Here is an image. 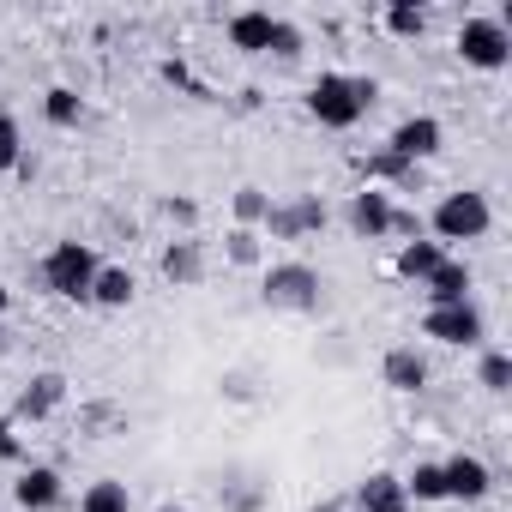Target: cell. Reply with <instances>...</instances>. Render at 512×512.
<instances>
[{
	"instance_id": "6da1fadb",
	"label": "cell",
	"mask_w": 512,
	"mask_h": 512,
	"mask_svg": "<svg viewBox=\"0 0 512 512\" xmlns=\"http://www.w3.org/2000/svg\"><path fill=\"white\" fill-rule=\"evenodd\" d=\"M374 103H380V85L362 79V73H320L308 85V115L320 127H332V133H350Z\"/></svg>"
},
{
	"instance_id": "7a4b0ae2",
	"label": "cell",
	"mask_w": 512,
	"mask_h": 512,
	"mask_svg": "<svg viewBox=\"0 0 512 512\" xmlns=\"http://www.w3.org/2000/svg\"><path fill=\"white\" fill-rule=\"evenodd\" d=\"M97 272H103V260L91 253V241H55L49 260H43V284H49V296H61V302H91Z\"/></svg>"
},
{
	"instance_id": "3957f363",
	"label": "cell",
	"mask_w": 512,
	"mask_h": 512,
	"mask_svg": "<svg viewBox=\"0 0 512 512\" xmlns=\"http://www.w3.org/2000/svg\"><path fill=\"white\" fill-rule=\"evenodd\" d=\"M260 296H266V308H284V314H320L326 284L308 260H278V266H266Z\"/></svg>"
},
{
	"instance_id": "277c9868",
	"label": "cell",
	"mask_w": 512,
	"mask_h": 512,
	"mask_svg": "<svg viewBox=\"0 0 512 512\" xmlns=\"http://www.w3.org/2000/svg\"><path fill=\"white\" fill-rule=\"evenodd\" d=\"M488 223H494V211H488V193H476V187L446 193V199L434 205V217H428V229H434L440 247H446V241H482Z\"/></svg>"
},
{
	"instance_id": "5b68a950",
	"label": "cell",
	"mask_w": 512,
	"mask_h": 512,
	"mask_svg": "<svg viewBox=\"0 0 512 512\" xmlns=\"http://www.w3.org/2000/svg\"><path fill=\"white\" fill-rule=\"evenodd\" d=\"M458 55H464V67H476V73H500V67L512 61V37L500 31V19L476 13V19L458 25Z\"/></svg>"
},
{
	"instance_id": "8992f818",
	"label": "cell",
	"mask_w": 512,
	"mask_h": 512,
	"mask_svg": "<svg viewBox=\"0 0 512 512\" xmlns=\"http://www.w3.org/2000/svg\"><path fill=\"white\" fill-rule=\"evenodd\" d=\"M422 332H428L434 344L476 350V344H482V308H476V302H458V308H428V314H422Z\"/></svg>"
},
{
	"instance_id": "52a82bcc",
	"label": "cell",
	"mask_w": 512,
	"mask_h": 512,
	"mask_svg": "<svg viewBox=\"0 0 512 512\" xmlns=\"http://www.w3.org/2000/svg\"><path fill=\"white\" fill-rule=\"evenodd\" d=\"M326 199L320 193H302V199H290V205H272L266 211V235H278V241H302V235H320L326 229Z\"/></svg>"
},
{
	"instance_id": "ba28073f",
	"label": "cell",
	"mask_w": 512,
	"mask_h": 512,
	"mask_svg": "<svg viewBox=\"0 0 512 512\" xmlns=\"http://www.w3.org/2000/svg\"><path fill=\"white\" fill-rule=\"evenodd\" d=\"M440 139H446V127H440L434 115H404V121L392 127L386 151H392V157H404V163H428V157L440 151Z\"/></svg>"
},
{
	"instance_id": "9c48e42d",
	"label": "cell",
	"mask_w": 512,
	"mask_h": 512,
	"mask_svg": "<svg viewBox=\"0 0 512 512\" xmlns=\"http://www.w3.org/2000/svg\"><path fill=\"white\" fill-rule=\"evenodd\" d=\"M344 223H350L356 241H380L386 223H392V193L386 187H356L350 205H344Z\"/></svg>"
},
{
	"instance_id": "30bf717a",
	"label": "cell",
	"mask_w": 512,
	"mask_h": 512,
	"mask_svg": "<svg viewBox=\"0 0 512 512\" xmlns=\"http://www.w3.org/2000/svg\"><path fill=\"white\" fill-rule=\"evenodd\" d=\"M440 482H446V500H488L494 470H488L476 452H452V458L440 464Z\"/></svg>"
},
{
	"instance_id": "8fae6325",
	"label": "cell",
	"mask_w": 512,
	"mask_h": 512,
	"mask_svg": "<svg viewBox=\"0 0 512 512\" xmlns=\"http://www.w3.org/2000/svg\"><path fill=\"white\" fill-rule=\"evenodd\" d=\"M350 512H410L404 476H392V470H374V476H362V482H356V500H350Z\"/></svg>"
},
{
	"instance_id": "7c38bea8",
	"label": "cell",
	"mask_w": 512,
	"mask_h": 512,
	"mask_svg": "<svg viewBox=\"0 0 512 512\" xmlns=\"http://www.w3.org/2000/svg\"><path fill=\"white\" fill-rule=\"evenodd\" d=\"M67 404V380L61 374H31V386L19 392V404H13V422H43V416H55Z\"/></svg>"
},
{
	"instance_id": "4fadbf2b",
	"label": "cell",
	"mask_w": 512,
	"mask_h": 512,
	"mask_svg": "<svg viewBox=\"0 0 512 512\" xmlns=\"http://www.w3.org/2000/svg\"><path fill=\"white\" fill-rule=\"evenodd\" d=\"M13 500H19L25 512H55V506H61V470H49V464H25L19 482H13Z\"/></svg>"
},
{
	"instance_id": "5bb4252c",
	"label": "cell",
	"mask_w": 512,
	"mask_h": 512,
	"mask_svg": "<svg viewBox=\"0 0 512 512\" xmlns=\"http://www.w3.org/2000/svg\"><path fill=\"white\" fill-rule=\"evenodd\" d=\"M470 284H476V278H470V266L446 253L440 272L422 284V296H428V308H458V302H470Z\"/></svg>"
},
{
	"instance_id": "9a60e30c",
	"label": "cell",
	"mask_w": 512,
	"mask_h": 512,
	"mask_svg": "<svg viewBox=\"0 0 512 512\" xmlns=\"http://www.w3.org/2000/svg\"><path fill=\"white\" fill-rule=\"evenodd\" d=\"M380 380H386L392 392H422V386H428V356H422L416 344H398V350H386Z\"/></svg>"
},
{
	"instance_id": "2e32d148",
	"label": "cell",
	"mask_w": 512,
	"mask_h": 512,
	"mask_svg": "<svg viewBox=\"0 0 512 512\" xmlns=\"http://www.w3.org/2000/svg\"><path fill=\"white\" fill-rule=\"evenodd\" d=\"M272 31H278V13H266V7H247V13L229 19V43L241 55H266L272 49Z\"/></svg>"
},
{
	"instance_id": "e0dca14e",
	"label": "cell",
	"mask_w": 512,
	"mask_h": 512,
	"mask_svg": "<svg viewBox=\"0 0 512 512\" xmlns=\"http://www.w3.org/2000/svg\"><path fill=\"white\" fill-rule=\"evenodd\" d=\"M440 260H446V247H440V241H428V235H416V241H404V247H398V278L422 290V284L440 272Z\"/></svg>"
},
{
	"instance_id": "ac0fdd59",
	"label": "cell",
	"mask_w": 512,
	"mask_h": 512,
	"mask_svg": "<svg viewBox=\"0 0 512 512\" xmlns=\"http://www.w3.org/2000/svg\"><path fill=\"white\" fill-rule=\"evenodd\" d=\"M356 169H362V187H380V181H392V187H416V163H404V157H392L386 145H380L374 157H362Z\"/></svg>"
},
{
	"instance_id": "d6986e66",
	"label": "cell",
	"mask_w": 512,
	"mask_h": 512,
	"mask_svg": "<svg viewBox=\"0 0 512 512\" xmlns=\"http://www.w3.org/2000/svg\"><path fill=\"white\" fill-rule=\"evenodd\" d=\"M163 278H169V284H199V278H205L199 241H169V247H163Z\"/></svg>"
},
{
	"instance_id": "ffe728a7",
	"label": "cell",
	"mask_w": 512,
	"mask_h": 512,
	"mask_svg": "<svg viewBox=\"0 0 512 512\" xmlns=\"http://www.w3.org/2000/svg\"><path fill=\"white\" fill-rule=\"evenodd\" d=\"M133 296H139V284H133L127 266H103L97 284H91V302H97V308H127Z\"/></svg>"
},
{
	"instance_id": "44dd1931",
	"label": "cell",
	"mask_w": 512,
	"mask_h": 512,
	"mask_svg": "<svg viewBox=\"0 0 512 512\" xmlns=\"http://www.w3.org/2000/svg\"><path fill=\"white\" fill-rule=\"evenodd\" d=\"M79 512H133V494H127V482L97 476V482L79 494Z\"/></svg>"
},
{
	"instance_id": "7402d4cb",
	"label": "cell",
	"mask_w": 512,
	"mask_h": 512,
	"mask_svg": "<svg viewBox=\"0 0 512 512\" xmlns=\"http://www.w3.org/2000/svg\"><path fill=\"white\" fill-rule=\"evenodd\" d=\"M0 175H31V157H25L19 115H7V109H0Z\"/></svg>"
},
{
	"instance_id": "603a6c76",
	"label": "cell",
	"mask_w": 512,
	"mask_h": 512,
	"mask_svg": "<svg viewBox=\"0 0 512 512\" xmlns=\"http://www.w3.org/2000/svg\"><path fill=\"white\" fill-rule=\"evenodd\" d=\"M43 121H49V127H79V121H85V97H79L73 85H55V91L43 97Z\"/></svg>"
},
{
	"instance_id": "cb8c5ba5",
	"label": "cell",
	"mask_w": 512,
	"mask_h": 512,
	"mask_svg": "<svg viewBox=\"0 0 512 512\" xmlns=\"http://www.w3.org/2000/svg\"><path fill=\"white\" fill-rule=\"evenodd\" d=\"M386 31H392L398 43H416V37L428 31V13L410 7V0H392V7H386Z\"/></svg>"
},
{
	"instance_id": "d4e9b609",
	"label": "cell",
	"mask_w": 512,
	"mask_h": 512,
	"mask_svg": "<svg viewBox=\"0 0 512 512\" xmlns=\"http://www.w3.org/2000/svg\"><path fill=\"white\" fill-rule=\"evenodd\" d=\"M404 494H410V500H422V506H428V500H446V482H440V464H416V470L404 476Z\"/></svg>"
},
{
	"instance_id": "484cf974",
	"label": "cell",
	"mask_w": 512,
	"mask_h": 512,
	"mask_svg": "<svg viewBox=\"0 0 512 512\" xmlns=\"http://www.w3.org/2000/svg\"><path fill=\"white\" fill-rule=\"evenodd\" d=\"M266 211H272V199H266L260 187H235V223H241V229H260Z\"/></svg>"
},
{
	"instance_id": "4316f807",
	"label": "cell",
	"mask_w": 512,
	"mask_h": 512,
	"mask_svg": "<svg viewBox=\"0 0 512 512\" xmlns=\"http://www.w3.org/2000/svg\"><path fill=\"white\" fill-rule=\"evenodd\" d=\"M476 380H482L488 392H512V356H506V350H482Z\"/></svg>"
},
{
	"instance_id": "83f0119b",
	"label": "cell",
	"mask_w": 512,
	"mask_h": 512,
	"mask_svg": "<svg viewBox=\"0 0 512 512\" xmlns=\"http://www.w3.org/2000/svg\"><path fill=\"white\" fill-rule=\"evenodd\" d=\"M229 260L235 266H260V229H229Z\"/></svg>"
},
{
	"instance_id": "f1b7e54d",
	"label": "cell",
	"mask_w": 512,
	"mask_h": 512,
	"mask_svg": "<svg viewBox=\"0 0 512 512\" xmlns=\"http://www.w3.org/2000/svg\"><path fill=\"white\" fill-rule=\"evenodd\" d=\"M266 55H278V61H296L302 55V31L290 25V19H278V31H272V49Z\"/></svg>"
},
{
	"instance_id": "f546056e",
	"label": "cell",
	"mask_w": 512,
	"mask_h": 512,
	"mask_svg": "<svg viewBox=\"0 0 512 512\" xmlns=\"http://www.w3.org/2000/svg\"><path fill=\"white\" fill-rule=\"evenodd\" d=\"M386 235H404V241H416V235H422V211H410V205H392V223H386Z\"/></svg>"
},
{
	"instance_id": "4dcf8cb0",
	"label": "cell",
	"mask_w": 512,
	"mask_h": 512,
	"mask_svg": "<svg viewBox=\"0 0 512 512\" xmlns=\"http://www.w3.org/2000/svg\"><path fill=\"white\" fill-rule=\"evenodd\" d=\"M19 458V434H13V422L0 416V464H13Z\"/></svg>"
},
{
	"instance_id": "1f68e13d",
	"label": "cell",
	"mask_w": 512,
	"mask_h": 512,
	"mask_svg": "<svg viewBox=\"0 0 512 512\" xmlns=\"http://www.w3.org/2000/svg\"><path fill=\"white\" fill-rule=\"evenodd\" d=\"M7 308H13V290H7V284H0V320H7Z\"/></svg>"
},
{
	"instance_id": "d6a6232c",
	"label": "cell",
	"mask_w": 512,
	"mask_h": 512,
	"mask_svg": "<svg viewBox=\"0 0 512 512\" xmlns=\"http://www.w3.org/2000/svg\"><path fill=\"white\" fill-rule=\"evenodd\" d=\"M0 356H7V332H0Z\"/></svg>"
},
{
	"instance_id": "836d02e7",
	"label": "cell",
	"mask_w": 512,
	"mask_h": 512,
	"mask_svg": "<svg viewBox=\"0 0 512 512\" xmlns=\"http://www.w3.org/2000/svg\"><path fill=\"white\" fill-rule=\"evenodd\" d=\"M157 512H181V506H157Z\"/></svg>"
}]
</instances>
